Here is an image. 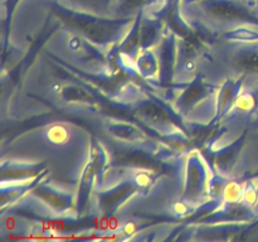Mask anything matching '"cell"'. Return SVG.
I'll return each instance as SVG.
<instances>
[{
    "mask_svg": "<svg viewBox=\"0 0 258 242\" xmlns=\"http://www.w3.org/2000/svg\"><path fill=\"white\" fill-rule=\"evenodd\" d=\"M50 14L60 27L82 35L105 50L111 49L122 40L130 29L135 17L98 15L87 10L75 9L58 0H43Z\"/></svg>",
    "mask_w": 258,
    "mask_h": 242,
    "instance_id": "cell-1",
    "label": "cell"
},
{
    "mask_svg": "<svg viewBox=\"0 0 258 242\" xmlns=\"http://www.w3.org/2000/svg\"><path fill=\"white\" fill-rule=\"evenodd\" d=\"M50 39L60 43V48L64 49L58 53L53 52L54 54L59 57H67L71 54V59L73 60L71 63L91 72H110L107 50L98 47L82 35L60 27V32L55 30L50 35Z\"/></svg>",
    "mask_w": 258,
    "mask_h": 242,
    "instance_id": "cell-2",
    "label": "cell"
},
{
    "mask_svg": "<svg viewBox=\"0 0 258 242\" xmlns=\"http://www.w3.org/2000/svg\"><path fill=\"white\" fill-rule=\"evenodd\" d=\"M209 171L212 168L199 149L186 154L183 173V189L179 199L198 207L209 198Z\"/></svg>",
    "mask_w": 258,
    "mask_h": 242,
    "instance_id": "cell-3",
    "label": "cell"
},
{
    "mask_svg": "<svg viewBox=\"0 0 258 242\" xmlns=\"http://www.w3.org/2000/svg\"><path fill=\"white\" fill-rule=\"evenodd\" d=\"M141 192H144L141 187L128 173V176L122 178L113 186L107 187L106 189H95V213H97L100 219L112 218L117 212H120L123 204Z\"/></svg>",
    "mask_w": 258,
    "mask_h": 242,
    "instance_id": "cell-4",
    "label": "cell"
},
{
    "mask_svg": "<svg viewBox=\"0 0 258 242\" xmlns=\"http://www.w3.org/2000/svg\"><path fill=\"white\" fill-rule=\"evenodd\" d=\"M155 52L160 63V75L154 87L159 93L163 92V97L171 103V92L175 85V68L178 59V35L166 25L160 42L156 44Z\"/></svg>",
    "mask_w": 258,
    "mask_h": 242,
    "instance_id": "cell-5",
    "label": "cell"
},
{
    "mask_svg": "<svg viewBox=\"0 0 258 242\" xmlns=\"http://www.w3.org/2000/svg\"><path fill=\"white\" fill-rule=\"evenodd\" d=\"M219 86L212 85V82L206 80L204 75L199 72L190 82L185 83L184 87L176 93L171 101L174 110L183 118L188 117L189 113L197 107L216 96Z\"/></svg>",
    "mask_w": 258,
    "mask_h": 242,
    "instance_id": "cell-6",
    "label": "cell"
},
{
    "mask_svg": "<svg viewBox=\"0 0 258 242\" xmlns=\"http://www.w3.org/2000/svg\"><path fill=\"white\" fill-rule=\"evenodd\" d=\"M247 135H248V129L246 128L241 135L234 139V141H231L216 150H201L212 168V171L228 179L233 178L242 151L246 145Z\"/></svg>",
    "mask_w": 258,
    "mask_h": 242,
    "instance_id": "cell-7",
    "label": "cell"
},
{
    "mask_svg": "<svg viewBox=\"0 0 258 242\" xmlns=\"http://www.w3.org/2000/svg\"><path fill=\"white\" fill-rule=\"evenodd\" d=\"M30 194L44 203L57 216H77L75 192L59 189L57 186L50 183L49 178L37 184Z\"/></svg>",
    "mask_w": 258,
    "mask_h": 242,
    "instance_id": "cell-8",
    "label": "cell"
},
{
    "mask_svg": "<svg viewBox=\"0 0 258 242\" xmlns=\"http://www.w3.org/2000/svg\"><path fill=\"white\" fill-rule=\"evenodd\" d=\"M258 219V209L248 206L244 202H223L221 207L213 213L208 214L197 224H213V223H231V222H241V223H251Z\"/></svg>",
    "mask_w": 258,
    "mask_h": 242,
    "instance_id": "cell-9",
    "label": "cell"
},
{
    "mask_svg": "<svg viewBox=\"0 0 258 242\" xmlns=\"http://www.w3.org/2000/svg\"><path fill=\"white\" fill-rule=\"evenodd\" d=\"M243 76H238V77L228 76L227 78H224L223 82L219 85L218 91H217V113L216 117H214V120L212 123H219V121L223 120L231 112L234 103H236L237 97L241 93V91L243 90Z\"/></svg>",
    "mask_w": 258,
    "mask_h": 242,
    "instance_id": "cell-10",
    "label": "cell"
},
{
    "mask_svg": "<svg viewBox=\"0 0 258 242\" xmlns=\"http://www.w3.org/2000/svg\"><path fill=\"white\" fill-rule=\"evenodd\" d=\"M45 170H47L45 161L3 160L2 183L30 180V179L37 178Z\"/></svg>",
    "mask_w": 258,
    "mask_h": 242,
    "instance_id": "cell-11",
    "label": "cell"
},
{
    "mask_svg": "<svg viewBox=\"0 0 258 242\" xmlns=\"http://www.w3.org/2000/svg\"><path fill=\"white\" fill-rule=\"evenodd\" d=\"M49 176L50 171L47 169L40 175H38L37 178L30 179V180L0 183L2 184V211H5L8 207L13 206V204L19 202L22 198H24L27 194H29L32 192V189L37 184H39L40 182L49 178Z\"/></svg>",
    "mask_w": 258,
    "mask_h": 242,
    "instance_id": "cell-12",
    "label": "cell"
},
{
    "mask_svg": "<svg viewBox=\"0 0 258 242\" xmlns=\"http://www.w3.org/2000/svg\"><path fill=\"white\" fill-rule=\"evenodd\" d=\"M258 176V135H247L246 145L234 171L233 178L246 180Z\"/></svg>",
    "mask_w": 258,
    "mask_h": 242,
    "instance_id": "cell-13",
    "label": "cell"
},
{
    "mask_svg": "<svg viewBox=\"0 0 258 242\" xmlns=\"http://www.w3.org/2000/svg\"><path fill=\"white\" fill-rule=\"evenodd\" d=\"M134 68L144 81L154 87L159 81V75H160V63H159L155 48L140 49L134 59Z\"/></svg>",
    "mask_w": 258,
    "mask_h": 242,
    "instance_id": "cell-14",
    "label": "cell"
},
{
    "mask_svg": "<svg viewBox=\"0 0 258 242\" xmlns=\"http://www.w3.org/2000/svg\"><path fill=\"white\" fill-rule=\"evenodd\" d=\"M164 29H165V20L163 18L144 12L140 27L141 49L155 48L163 37Z\"/></svg>",
    "mask_w": 258,
    "mask_h": 242,
    "instance_id": "cell-15",
    "label": "cell"
},
{
    "mask_svg": "<svg viewBox=\"0 0 258 242\" xmlns=\"http://www.w3.org/2000/svg\"><path fill=\"white\" fill-rule=\"evenodd\" d=\"M143 12L138 13L134 19V23L131 24L130 29L126 33L125 37L122 38L120 43L115 47L116 52L122 57L128 58V59H135L138 53L141 49V40H140V27L141 19H143Z\"/></svg>",
    "mask_w": 258,
    "mask_h": 242,
    "instance_id": "cell-16",
    "label": "cell"
},
{
    "mask_svg": "<svg viewBox=\"0 0 258 242\" xmlns=\"http://www.w3.org/2000/svg\"><path fill=\"white\" fill-rule=\"evenodd\" d=\"M156 0H112L107 15L111 17H136V14L148 9Z\"/></svg>",
    "mask_w": 258,
    "mask_h": 242,
    "instance_id": "cell-17",
    "label": "cell"
},
{
    "mask_svg": "<svg viewBox=\"0 0 258 242\" xmlns=\"http://www.w3.org/2000/svg\"><path fill=\"white\" fill-rule=\"evenodd\" d=\"M218 40L226 43H256L258 42V27L239 25L233 29L221 33L214 42H218Z\"/></svg>",
    "mask_w": 258,
    "mask_h": 242,
    "instance_id": "cell-18",
    "label": "cell"
},
{
    "mask_svg": "<svg viewBox=\"0 0 258 242\" xmlns=\"http://www.w3.org/2000/svg\"><path fill=\"white\" fill-rule=\"evenodd\" d=\"M243 188H244L243 180L237 178L229 179L226 188H224L223 201L232 202V203L243 202Z\"/></svg>",
    "mask_w": 258,
    "mask_h": 242,
    "instance_id": "cell-19",
    "label": "cell"
},
{
    "mask_svg": "<svg viewBox=\"0 0 258 242\" xmlns=\"http://www.w3.org/2000/svg\"><path fill=\"white\" fill-rule=\"evenodd\" d=\"M246 128L248 129V136L258 135V110L251 113L249 117L247 118Z\"/></svg>",
    "mask_w": 258,
    "mask_h": 242,
    "instance_id": "cell-20",
    "label": "cell"
},
{
    "mask_svg": "<svg viewBox=\"0 0 258 242\" xmlns=\"http://www.w3.org/2000/svg\"><path fill=\"white\" fill-rule=\"evenodd\" d=\"M198 2H202V0H181V7L194 4V3H198Z\"/></svg>",
    "mask_w": 258,
    "mask_h": 242,
    "instance_id": "cell-21",
    "label": "cell"
},
{
    "mask_svg": "<svg viewBox=\"0 0 258 242\" xmlns=\"http://www.w3.org/2000/svg\"><path fill=\"white\" fill-rule=\"evenodd\" d=\"M252 179H254V180H256V184H257V191H258V176H257V178H252Z\"/></svg>",
    "mask_w": 258,
    "mask_h": 242,
    "instance_id": "cell-22",
    "label": "cell"
}]
</instances>
